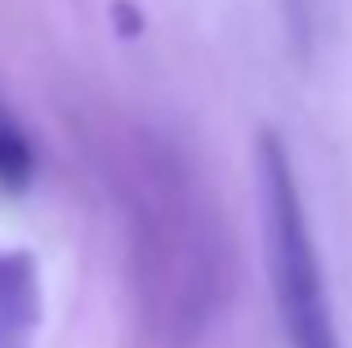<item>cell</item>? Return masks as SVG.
Returning a JSON list of instances; mask_svg holds the SVG:
<instances>
[{
	"instance_id": "cell-1",
	"label": "cell",
	"mask_w": 352,
	"mask_h": 348,
	"mask_svg": "<svg viewBox=\"0 0 352 348\" xmlns=\"http://www.w3.org/2000/svg\"><path fill=\"white\" fill-rule=\"evenodd\" d=\"M258 192H263V241H267V277L276 295V317L290 348H344L335 326V308L321 277L317 241L308 228V210L299 197L290 152L272 130L254 143Z\"/></svg>"
},
{
	"instance_id": "cell-2",
	"label": "cell",
	"mask_w": 352,
	"mask_h": 348,
	"mask_svg": "<svg viewBox=\"0 0 352 348\" xmlns=\"http://www.w3.org/2000/svg\"><path fill=\"white\" fill-rule=\"evenodd\" d=\"M45 317L41 268L27 250L0 246V348H36Z\"/></svg>"
},
{
	"instance_id": "cell-3",
	"label": "cell",
	"mask_w": 352,
	"mask_h": 348,
	"mask_svg": "<svg viewBox=\"0 0 352 348\" xmlns=\"http://www.w3.org/2000/svg\"><path fill=\"white\" fill-rule=\"evenodd\" d=\"M36 174V157H32V143L27 134L0 112V188L9 192H23Z\"/></svg>"
}]
</instances>
